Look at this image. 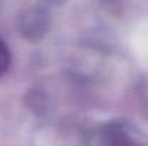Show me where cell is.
Listing matches in <instances>:
<instances>
[{"instance_id":"6da1fadb","label":"cell","mask_w":148,"mask_h":146,"mask_svg":"<svg viewBox=\"0 0 148 146\" xmlns=\"http://www.w3.org/2000/svg\"><path fill=\"white\" fill-rule=\"evenodd\" d=\"M9 65H10V52L7 45L0 39V76L7 70Z\"/></svg>"}]
</instances>
